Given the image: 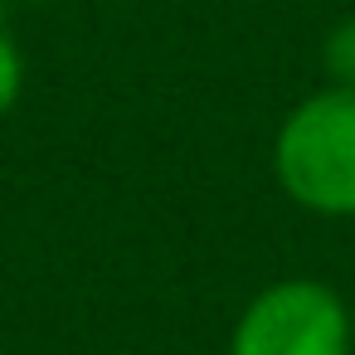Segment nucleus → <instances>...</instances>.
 I'll return each instance as SVG.
<instances>
[{
	"instance_id": "obj_1",
	"label": "nucleus",
	"mask_w": 355,
	"mask_h": 355,
	"mask_svg": "<svg viewBox=\"0 0 355 355\" xmlns=\"http://www.w3.org/2000/svg\"><path fill=\"white\" fill-rule=\"evenodd\" d=\"M277 190L316 219H355V88L306 93L272 132Z\"/></svg>"
},
{
	"instance_id": "obj_2",
	"label": "nucleus",
	"mask_w": 355,
	"mask_h": 355,
	"mask_svg": "<svg viewBox=\"0 0 355 355\" xmlns=\"http://www.w3.org/2000/svg\"><path fill=\"white\" fill-rule=\"evenodd\" d=\"M229 355H355L350 302L321 277H277L239 311Z\"/></svg>"
},
{
	"instance_id": "obj_3",
	"label": "nucleus",
	"mask_w": 355,
	"mask_h": 355,
	"mask_svg": "<svg viewBox=\"0 0 355 355\" xmlns=\"http://www.w3.org/2000/svg\"><path fill=\"white\" fill-rule=\"evenodd\" d=\"M321 73L331 88H355V15L336 20L321 40Z\"/></svg>"
},
{
	"instance_id": "obj_4",
	"label": "nucleus",
	"mask_w": 355,
	"mask_h": 355,
	"mask_svg": "<svg viewBox=\"0 0 355 355\" xmlns=\"http://www.w3.org/2000/svg\"><path fill=\"white\" fill-rule=\"evenodd\" d=\"M25 93V54H20V40L10 35V25L0 20V117H6Z\"/></svg>"
},
{
	"instance_id": "obj_5",
	"label": "nucleus",
	"mask_w": 355,
	"mask_h": 355,
	"mask_svg": "<svg viewBox=\"0 0 355 355\" xmlns=\"http://www.w3.org/2000/svg\"><path fill=\"white\" fill-rule=\"evenodd\" d=\"M345 302H350V336H355V292H350Z\"/></svg>"
},
{
	"instance_id": "obj_6",
	"label": "nucleus",
	"mask_w": 355,
	"mask_h": 355,
	"mask_svg": "<svg viewBox=\"0 0 355 355\" xmlns=\"http://www.w3.org/2000/svg\"><path fill=\"white\" fill-rule=\"evenodd\" d=\"M30 6H54V0H30Z\"/></svg>"
}]
</instances>
